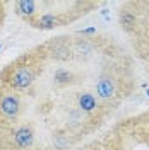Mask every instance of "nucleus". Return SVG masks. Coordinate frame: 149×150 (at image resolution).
I'll list each match as a JSON object with an SVG mask.
<instances>
[{
    "mask_svg": "<svg viewBox=\"0 0 149 150\" xmlns=\"http://www.w3.org/2000/svg\"><path fill=\"white\" fill-rule=\"evenodd\" d=\"M33 82V72L28 67H19L12 75V85L17 89H26Z\"/></svg>",
    "mask_w": 149,
    "mask_h": 150,
    "instance_id": "f257e3e1",
    "label": "nucleus"
},
{
    "mask_svg": "<svg viewBox=\"0 0 149 150\" xmlns=\"http://www.w3.org/2000/svg\"><path fill=\"white\" fill-rule=\"evenodd\" d=\"M0 112L5 118H16L19 112V99L16 96H5L0 103Z\"/></svg>",
    "mask_w": 149,
    "mask_h": 150,
    "instance_id": "f03ea898",
    "label": "nucleus"
},
{
    "mask_svg": "<svg viewBox=\"0 0 149 150\" xmlns=\"http://www.w3.org/2000/svg\"><path fill=\"white\" fill-rule=\"evenodd\" d=\"M14 140L17 143V147H21V149L31 147V145H33V131H31V128L21 126V128L14 133Z\"/></svg>",
    "mask_w": 149,
    "mask_h": 150,
    "instance_id": "7ed1b4c3",
    "label": "nucleus"
},
{
    "mask_svg": "<svg viewBox=\"0 0 149 150\" xmlns=\"http://www.w3.org/2000/svg\"><path fill=\"white\" fill-rule=\"evenodd\" d=\"M96 92H98V96L101 99H110V97H113V94H115L113 80L108 79V77H103L101 80L98 82V85H96Z\"/></svg>",
    "mask_w": 149,
    "mask_h": 150,
    "instance_id": "20e7f679",
    "label": "nucleus"
},
{
    "mask_svg": "<svg viewBox=\"0 0 149 150\" xmlns=\"http://www.w3.org/2000/svg\"><path fill=\"white\" fill-rule=\"evenodd\" d=\"M58 24H60V21L53 14H45L36 21V28H41V29H52V28H57Z\"/></svg>",
    "mask_w": 149,
    "mask_h": 150,
    "instance_id": "39448f33",
    "label": "nucleus"
},
{
    "mask_svg": "<svg viewBox=\"0 0 149 150\" xmlns=\"http://www.w3.org/2000/svg\"><path fill=\"white\" fill-rule=\"evenodd\" d=\"M36 10V2L33 0H21L17 2V12L21 16H33Z\"/></svg>",
    "mask_w": 149,
    "mask_h": 150,
    "instance_id": "423d86ee",
    "label": "nucleus"
},
{
    "mask_svg": "<svg viewBox=\"0 0 149 150\" xmlns=\"http://www.w3.org/2000/svg\"><path fill=\"white\" fill-rule=\"evenodd\" d=\"M79 106H81V109L84 111H93L94 108H96V99H94L93 94H81L79 96Z\"/></svg>",
    "mask_w": 149,
    "mask_h": 150,
    "instance_id": "0eeeda50",
    "label": "nucleus"
},
{
    "mask_svg": "<svg viewBox=\"0 0 149 150\" xmlns=\"http://www.w3.org/2000/svg\"><path fill=\"white\" fill-rule=\"evenodd\" d=\"M70 77H72V75L69 74L67 70H58L55 74V80H58V82L64 84V82H69V80H70Z\"/></svg>",
    "mask_w": 149,
    "mask_h": 150,
    "instance_id": "6e6552de",
    "label": "nucleus"
},
{
    "mask_svg": "<svg viewBox=\"0 0 149 150\" xmlns=\"http://www.w3.org/2000/svg\"><path fill=\"white\" fill-rule=\"evenodd\" d=\"M120 21H122V24L123 26H132V22H134V17H132L130 14H122V17H120Z\"/></svg>",
    "mask_w": 149,
    "mask_h": 150,
    "instance_id": "1a4fd4ad",
    "label": "nucleus"
},
{
    "mask_svg": "<svg viewBox=\"0 0 149 150\" xmlns=\"http://www.w3.org/2000/svg\"><path fill=\"white\" fill-rule=\"evenodd\" d=\"M148 97H149V89H148Z\"/></svg>",
    "mask_w": 149,
    "mask_h": 150,
    "instance_id": "9d476101",
    "label": "nucleus"
}]
</instances>
